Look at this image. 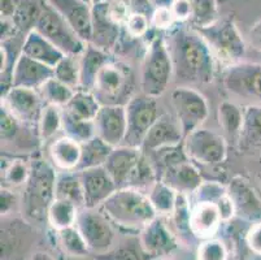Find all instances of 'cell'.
I'll list each match as a JSON object with an SVG mask.
<instances>
[{"instance_id":"21","label":"cell","mask_w":261,"mask_h":260,"mask_svg":"<svg viewBox=\"0 0 261 260\" xmlns=\"http://www.w3.org/2000/svg\"><path fill=\"white\" fill-rule=\"evenodd\" d=\"M142 155H143V151L139 147H132L126 145H121L112 150L104 168L113 178L117 185V189L127 187Z\"/></svg>"},{"instance_id":"57","label":"cell","mask_w":261,"mask_h":260,"mask_svg":"<svg viewBox=\"0 0 261 260\" xmlns=\"http://www.w3.org/2000/svg\"><path fill=\"white\" fill-rule=\"evenodd\" d=\"M160 260H186V259H181V257H175V256H169V257H164V259H160Z\"/></svg>"},{"instance_id":"54","label":"cell","mask_w":261,"mask_h":260,"mask_svg":"<svg viewBox=\"0 0 261 260\" xmlns=\"http://www.w3.org/2000/svg\"><path fill=\"white\" fill-rule=\"evenodd\" d=\"M175 0H148V3L155 9L160 8H172Z\"/></svg>"},{"instance_id":"2","label":"cell","mask_w":261,"mask_h":260,"mask_svg":"<svg viewBox=\"0 0 261 260\" xmlns=\"http://www.w3.org/2000/svg\"><path fill=\"white\" fill-rule=\"evenodd\" d=\"M58 169L51 161L40 156L30 160V176L21 194V211L30 224L47 221V214L52 202L56 199Z\"/></svg>"},{"instance_id":"32","label":"cell","mask_w":261,"mask_h":260,"mask_svg":"<svg viewBox=\"0 0 261 260\" xmlns=\"http://www.w3.org/2000/svg\"><path fill=\"white\" fill-rule=\"evenodd\" d=\"M100 108V102L96 99V97L91 91L78 89L75 90L69 103L66 104V107H64L63 109L75 119L94 121Z\"/></svg>"},{"instance_id":"55","label":"cell","mask_w":261,"mask_h":260,"mask_svg":"<svg viewBox=\"0 0 261 260\" xmlns=\"http://www.w3.org/2000/svg\"><path fill=\"white\" fill-rule=\"evenodd\" d=\"M29 260H55V259L48 254V252L39 250V251L33 252V254L30 255Z\"/></svg>"},{"instance_id":"59","label":"cell","mask_w":261,"mask_h":260,"mask_svg":"<svg viewBox=\"0 0 261 260\" xmlns=\"http://www.w3.org/2000/svg\"><path fill=\"white\" fill-rule=\"evenodd\" d=\"M100 2H103V0H91L92 4H96V3H100Z\"/></svg>"},{"instance_id":"37","label":"cell","mask_w":261,"mask_h":260,"mask_svg":"<svg viewBox=\"0 0 261 260\" xmlns=\"http://www.w3.org/2000/svg\"><path fill=\"white\" fill-rule=\"evenodd\" d=\"M80 208L69 200L56 199L52 202L47 214V223L54 230L60 232L66 228L74 226L77 223Z\"/></svg>"},{"instance_id":"41","label":"cell","mask_w":261,"mask_h":260,"mask_svg":"<svg viewBox=\"0 0 261 260\" xmlns=\"http://www.w3.org/2000/svg\"><path fill=\"white\" fill-rule=\"evenodd\" d=\"M74 89L66 86L65 83L60 82V81L56 80L55 77L47 81L39 89V94L43 98L44 103L60 107V108L66 107V104L69 103L70 99L74 95Z\"/></svg>"},{"instance_id":"29","label":"cell","mask_w":261,"mask_h":260,"mask_svg":"<svg viewBox=\"0 0 261 260\" xmlns=\"http://www.w3.org/2000/svg\"><path fill=\"white\" fill-rule=\"evenodd\" d=\"M30 160L25 155L2 154V187L22 189L29 180Z\"/></svg>"},{"instance_id":"9","label":"cell","mask_w":261,"mask_h":260,"mask_svg":"<svg viewBox=\"0 0 261 260\" xmlns=\"http://www.w3.org/2000/svg\"><path fill=\"white\" fill-rule=\"evenodd\" d=\"M225 90L250 104H261V64L238 61L226 65L221 75Z\"/></svg>"},{"instance_id":"30","label":"cell","mask_w":261,"mask_h":260,"mask_svg":"<svg viewBox=\"0 0 261 260\" xmlns=\"http://www.w3.org/2000/svg\"><path fill=\"white\" fill-rule=\"evenodd\" d=\"M238 143L244 151L261 150V104H248L244 107Z\"/></svg>"},{"instance_id":"47","label":"cell","mask_w":261,"mask_h":260,"mask_svg":"<svg viewBox=\"0 0 261 260\" xmlns=\"http://www.w3.org/2000/svg\"><path fill=\"white\" fill-rule=\"evenodd\" d=\"M149 22L147 14L142 12H135L130 14V17L123 25V33L130 37L132 39H138V38L146 37L149 32Z\"/></svg>"},{"instance_id":"61","label":"cell","mask_w":261,"mask_h":260,"mask_svg":"<svg viewBox=\"0 0 261 260\" xmlns=\"http://www.w3.org/2000/svg\"><path fill=\"white\" fill-rule=\"evenodd\" d=\"M260 193H261V192H260Z\"/></svg>"},{"instance_id":"19","label":"cell","mask_w":261,"mask_h":260,"mask_svg":"<svg viewBox=\"0 0 261 260\" xmlns=\"http://www.w3.org/2000/svg\"><path fill=\"white\" fill-rule=\"evenodd\" d=\"M185 134L177 117L169 113H163L149 129L143 139L141 150L144 154H152L161 149L178 146L184 143Z\"/></svg>"},{"instance_id":"22","label":"cell","mask_w":261,"mask_h":260,"mask_svg":"<svg viewBox=\"0 0 261 260\" xmlns=\"http://www.w3.org/2000/svg\"><path fill=\"white\" fill-rule=\"evenodd\" d=\"M74 28L86 43L91 42L92 4L85 0H47Z\"/></svg>"},{"instance_id":"27","label":"cell","mask_w":261,"mask_h":260,"mask_svg":"<svg viewBox=\"0 0 261 260\" xmlns=\"http://www.w3.org/2000/svg\"><path fill=\"white\" fill-rule=\"evenodd\" d=\"M22 54L33 60L46 64L51 68H55L59 61L65 56L54 43L49 42L37 30H33L26 35L25 40H23Z\"/></svg>"},{"instance_id":"39","label":"cell","mask_w":261,"mask_h":260,"mask_svg":"<svg viewBox=\"0 0 261 260\" xmlns=\"http://www.w3.org/2000/svg\"><path fill=\"white\" fill-rule=\"evenodd\" d=\"M60 132H63V108L46 104L38 125L40 142L51 143L58 138Z\"/></svg>"},{"instance_id":"13","label":"cell","mask_w":261,"mask_h":260,"mask_svg":"<svg viewBox=\"0 0 261 260\" xmlns=\"http://www.w3.org/2000/svg\"><path fill=\"white\" fill-rule=\"evenodd\" d=\"M0 128H2V151L3 154L16 155L15 152H33L40 145L38 129L30 128L0 106Z\"/></svg>"},{"instance_id":"40","label":"cell","mask_w":261,"mask_h":260,"mask_svg":"<svg viewBox=\"0 0 261 260\" xmlns=\"http://www.w3.org/2000/svg\"><path fill=\"white\" fill-rule=\"evenodd\" d=\"M63 133L82 145L96 137V128L94 121L75 119L63 109Z\"/></svg>"},{"instance_id":"53","label":"cell","mask_w":261,"mask_h":260,"mask_svg":"<svg viewBox=\"0 0 261 260\" xmlns=\"http://www.w3.org/2000/svg\"><path fill=\"white\" fill-rule=\"evenodd\" d=\"M16 6H17V0H0V13H2V18L12 20L13 14H15Z\"/></svg>"},{"instance_id":"14","label":"cell","mask_w":261,"mask_h":260,"mask_svg":"<svg viewBox=\"0 0 261 260\" xmlns=\"http://www.w3.org/2000/svg\"><path fill=\"white\" fill-rule=\"evenodd\" d=\"M0 106L8 109L22 124L38 129L46 103L38 90L11 87L2 95Z\"/></svg>"},{"instance_id":"60","label":"cell","mask_w":261,"mask_h":260,"mask_svg":"<svg viewBox=\"0 0 261 260\" xmlns=\"http://www.w3.org/2000/svg\"><path fill=\"white\" fill-rule=\"evenodd\" d=\"M85 2H87V3H90V4H92V3H91V0H85Z\"/></svg>"},{"instance_id":"12","label":"cell","mask_w":261,"mask_h":260,"mask_svg":"<svg viewBox=\"0 0 261 260\" xmlns=\"http://www.w3.org/2000/svg\"><path fill=\"white\" fill-rule=\"evenodd\" d=\"M127 132L123 145L141 149L143 139L161 114L158 99L143 92H137L126 104Z\"/></svg>"},{"instance_id":"46","label":"cell","mask_w":261,"mask_h":260,"mask_svg":"<svg viewBox=\"0 0 261 260\" xmlns=\"http://www.w3.org/2000/svg\"><path fill=\"white\" fill-rule=\"evenodd\" d=\"M139 241V240H138ZM100 260H152L142 249L141 243L138 242L137 246L134 245H122V246L115 249L107 254L99 255Z\"/></svg>"},{"instance_id":"33","label":"cell","mask_w":261,"mask_h":260,"mask_svg":"<svg viewBox=\"0 0 261 260\" xmlns=\"http://www.w3.org/2000/svg\"><path fill=\"white\" fill-rule=\"evenodd\" d=\"M244 108L231 100H224L220 103L217 109L218 124L224 130L225 135L231 138L232 140H239L242 124H243Z\"/></svg>"},{"instance_id":"1","label":"cell","mask_w":261,"mask_h":260,"mask_svg":"<svg viewBox=\"0 0 261 260\" xmlns=\"http://www.w3.org/2000/svg\"><path fill=\"white\" fill-rule=\"evenodd\" d=\"M174 69V81L179 86H199L213 82L217 57L203 35L186 22H177L165 33Z\"/></svg>"},{"instance_id":"38","label":"cell","mask_w":261,"mask_h":260,"mask_svg":"<svg viewBox=\"0 0 261 260\" xmlns=\"http://www.w3.org/2000/svg\"><path fill=\"white\" fill-rule=\"evenodd\" d=\"M189 3L190 18L187 23L194 29L208 28L218 21L217 0H189Z\"/></svg>"},{"instance_id":"11","label":"cell","mask_w":261,"mask_h":260,"mask_svg":"<svg viewBox=\"0 0 261 260\" xmlns=\"http://www.w3.org/2000/svg\"><path fill=\"white\" fill-rule=\"evenodd\" d=\"M170 102L185 137L201 128L210 116L205 97L191 86H177L170 94Z\"/></svg>"},{"instance_id":"44","label":"cell","mask_w":261,"mask_h":260,"mask_svg":"<svg viewBox=\"0 0 261 260\" xmlns=\"http://www.w3.org/2000/svg\"><path fill=\"white\" fill-rule=\"evenodd\" d=\"M227 194V185L220 181H203L199 189L190 197L191 203H217Z\"/></svg>"},{"instance_id":"50","label":"cell","mask_w":261,"mask_h":260,"mask_svg":"<svg viewBox=\"0 0 261 260\" xmlns=\"http://www.w3.org/2000/svg\"><path fill=\"white\" fill-rule=\"evenodd\" d=\"M216 204H217L218 211H220L224 223H229L231 219L236 218V208H234V204H232V200L230 199L229 194L222 197Z\"/></svg>"},{"instance_id":"49","label":"cell","mask_w":261,"mask_h":260,"mask_svg":"<svg viewBox=\"0 0 261 260\" xmlns=\"http://www.w3.org/2000/svg\"><path fill=\"white\" fill-rule=\"evenodd\" d=\"M244 242L252 254L261 256V223L250 225L244 235Z\"/></svg>"},{"instance_id":"23","label":"cell","mask_w":261,"mask_h":260,"mask_svg":"<svg viewBox=\"0 0 261 260\" xmlns=\"http://www.w3.org/2000/svg\"><path fill=\"white\" fill-rule=\"evenodd\" d=\"M51 78H54V68L22 54L13 69L12 87H25L39 91L40 87Z\"/></svg>"},{"instance_id":"6","label":"cell","mask_w":261,"mask_h":260,"mask_svg":"<svg viewBox=\"0 0 261 260\" xmlns=\"http://www.w3.org/2000/svg\"><path fill=\"white\" fill-rule=\"evenodd\" d=\"M35 30L54 43L64 55L81 56L89 44L47 0H44Z\"/></svg>"},{"instance_id":"58","label":"cell","mask_w":261,"mask_h":260,"mask_svg":"<svg viewBox=\"0 0 261 260\" xmlns=\"http://www.w3.org/2000/svg\"><path fill=\"white\" fill-rule=\"evenodd\" d=\"M258 177H260L261 180V156L260 159H258Z\"/></svg>"},{"instance_id":"17","label":"cell","mask_w":261,"mask_h":260,"mask_svg":"<svg viewBox=\"0 0 261 260\" xmlns=\"http://www.w3.org/2000/svg\"><path fill=\"white\" fill-rule=\"evenodd\" d=\"M123 26L109 12L108 0L92 4V35L90 44L104 51L113 52L122 37Z\"/></svg>"},{"instance_id":"5","label":"cell","mask_w":261,"mask_h":260,"mask_svg":"<svg viewBox=\"0 0 261 260\" xmlns=\"http://www.w3.org/2000/svg\"><path fill=\"white\" fill-rule=\"evenodd\" d=\"M91 92L101 106H126L138 92L132 65L113 55L99 72Z\"/></svg>"},{"instance_id":"20","label":"cell","mask_w":261,"mask_h":260,"mask_svg":"<svg viewBox=\"0 0 261 260\" xmlns=\"http://www.w3.org/2000/svg\"><path fill=\"white\" fill-rule=\"evenodd\" d=\"M96 135L112 147L123 145L127 132L126 107L101 106L94 120Z\"/></svg>"},{"instance_id":"36","label":"cell","mask_w":261,"mask_h":260,"mask_svg":"<svg viewBox=\"0 0 261 260\" xmlns=\"http://www.w3.org/2000/svg\"><path fill=\"white\" fill-rule=\"evenodd\" d=\"M113 149L115 147L104 142L98 135L87 140L86 143H82V156H81L77 172L89 168H96V167H104Z\"/></svg>"},{"instance_id":"26","label":"cell","mask_w":261,"mask_h":260,"mask_svg":"<svg viewBox=\"0 0 261 260\" xmlns=\"http://www.w3.org/2000/svg\"><path fill=\"white\" fill-rule=\"evenodd\" d=\"M49 161L59 172H77L82 156V145L68 135H61L49 143Z\"/></svg>"},{"instance_id":"4","label":"cell","mask_w":261,"mask_h":260,"mask_svg":"<svg viewBox=\"0 0 261 260\" xmlns=\"http://www.w3.org/2000/svg\"><path fill=\"white\" fill-rule=\"evenodd\" d=\"M174 80L172 57L165 34L159 33L147 43L141 69L139 89L152 98H160Z\"/></svg>"},{"instance_id":"8","label":"cell","mask_w":261,"mask_h":260,"mask_svg":"<svg viewBox=\"0 0 261 260\" xmlns=\"http://www.w3.org/2000/svg\"><path fill=\"white\" fill-rule=\"evenodd\" d=\"M207 40L216 57L227 65L242 61L246 55V42L232 18L218 20L208 28L198 30Z\"/></svg>"},{"instance_id":"15","label":"cell","mask_w":261,"mask_h":260,"mask_svg":"<svg viewBox=\"0 0 261 260\" xmlns=\"http://www.w3.org/2000/svg\"><path fill=\"white\" fill-rule=\"evenodd\" d=\"M227 194L236 208V218L244 223H261V193L243 176H234L227 183Z\"/></svg>"},{"instance_id":"34","label":"cell","mask_w":261,"mask_h":260,"mask_svg":"<svg viewBox=\"0 0 261 260\" xmlns=\"http://www.w3.org/2000/svg\"><path fill=\"white\" fill-rule=\"evenodd\" d=\"M56 198L69 200L78 208L85 207V195L78 172H59L56 178Z\"/></svg>"},{"instance_id":"18","label":"cell","mask_w":261,"mask_h":260,"mask_svg":"<svg viewBox=\"0 0 261 260\" xmlns=\"http://www.w3.org/2000/svg\"><path fill=\"white\" fill-rule=\"evenodd\" d=\"M85 195L86 208H100L101 204L117 190V185L104 167L78 172Z\"/></svg>"},{"instance_id":"24","label":"cell","mask_w":261,"mask_h":260,"mask_svg":"<svg viewBox=\"0 0 261 260\" xmlns=\"http://www.w3.org/2000/svg\"><path fill=\"white\" fill-rule=\"evenodd\" d=\"M159 180L164 181L175 192L187 197H191L204 181L198 166L190 160L181 161L167 168L161 173Z\"/></svg>"},{"instance_id":"31","label":"cell","mask_w":261,"mask_h":260,"mask_svg":"<svg viewBox=\"0 0 261 260\" xmlns=\"http://www.w3.org/2000/svg\"><path fill=\"white\" fill-rule=\"evenodd\" d=\"M43 4L44 0H17L12 21L15 23L18 34L26 37L30 32L35 30Z\"/></svg>"},{"instance_id":"52","label":"cell","mask_w":261,"mask_h":260,"mask_svg":"<svg viewBox=\"0 0 261 260\" xmlns=\"http://www.w3.org/2000/svg\"><path fill=\"white\" fill-rule=\"evenodd\" d=\"M247 38H248V43L252 46V49L261 52V20L251 26Z\"/></svg>"},{"instance_id":"42","label":"cell","mask_w":261,"mask_h":260,"mask_svg":"<svg viewBox=\"0 0 261 260\" xmlns=\"http://www.w3.org/2000/svg\"><path fill=\"white\" fill-rule=\"evenodd\" d=\"M54 77L72 89L78 90L81 85L80 56L65 55L54 68Z\"/></svg>"},{"instance_id":"25","label":"cell","mask_w":261,"mask_h":260,"mask_svg":"<svg viewBox=\"0 0 261 260\" xmlns=\"http://www.w3.org/2000/svg\"><path fill=\"white\" fill-rule=\"evenodd\" d=\"M224 223L215 203H191L190 215V228L192 235L196 240H210L213 238Z\"/></svg>"},{"instance_id":"16","label":"cell","mask_w":261,"mask_h":260,"mask_svg":"<svg viewBox=\"0 0 261 260\" xmlns=\"http://www.w3.org/2000/svg\"><path fill=\"white\" fill-rule=\"evenodd\" d=\"M138 240L143 251L151 259L172 256L179 247L175 234L160 216L142 229Z\"/></svg>"},{"instance_id":"56","label":"cell","mask_w":261,"mask_h":260,"mask_svg":"<svg viewBox=\"0 0 261 260\" xmlns=\"http://www.w3.org/2000/svg\"><path fill=\"white\" fill-rule=\"evenodd\" d=\"M243 260H261V256H258V255H255L251 252L250 255H247L246 257H244Z\"/></svg>"},{"instance_id":"7","label":"cell","mask_w":261,"mask_h":260,"mask_svg":"<svg viewBox=\"0 0 261 260\" xmlns=\"http://www.w3.org/2000/svg\"><path fill=\"white\" fill-rule=\"evenodd\" d=\"M184 149L195 166L215 168L226 161L229 147L225 135L201 126L185 137Z\"/></svg>"},{"instance_id":"35","label":"cell","mask_w":261,"mask_h":260,"mask_svg":"<svg viewBox=\"0 0 261 260\" xmlns=\"http://www.w3.org/2000/svg\"><path fill=\"white\" fill-rule=\"evenodd\" d=\"M147 195H148L149 202L152 204L158 216H160V218H170L172 216L178 198V193L173 187L167 185L164 181L158 180L151 186V189L147 192Z\"/></svg>"},{"instance_id":"43","label":"cell","mask_w":261,"mask_h":260,"mask_svg":"<svg viewBox=\"0 0 261 260\" xmlns=\"http://www.w3.org/2000/svg\"><path fill=\"white\" fill-rule=\"evenodd\" d=\"M58 234L59 242L68 255L74 257H82L90 254V249L87 246L86 241L82 237L75 225L60 230V232H58Z\"/></svg>"},{"instance_id":"45","label":"cell","mask_w":261,"mask_h":260,"mask_svg":"<svg viewBox=\"0 0 261 260\" xmlns=\"http://www.w3.org/2000/svg\"><path fill=\"white\" fill-rule=\"evenodd\" d=\"M229 250L221 240L213 237L201 241L196 249V260H227Z\"/></svg>"},{"instance_id":"51","label":"cell","mask_w":261,"mask_h":260,"mask_svg":"<svg viewBox=\"0 0 261 260\" xmlns=\"http://www.w3.org/2000/svg\"><path fill=\"white\" fill-rule=\"evenodd\" d=\"M173 16L177 22H187L190 18V3L189 0H175L172 6Z\"/></svg>"},{"instance_id":"3","label":"cell","mask_w":261,"mask_h":260,"mask_svg":"<svg viewBox=\"0 0 261 260\" xmlns=\"http://www.w3.org/2000/svg\"><path fill=\"white\" fill-rule=\"evenodd\" d=\"M101 211L113 225L141 232L158 218L146 192L134 187H121L101 204Z\"/></svg>"},{"instance_id":"48","label":"cell","mask_w":261,"mask_h":260,"mask_svg":"<svg viewBox=\"0 0 261 260\" xmlns=\"http://www.w3.org/2000/svg\"><path fill=\"white\" fill-rule=\"evenodd\" d=\"M21 207V195L16 190L2 187L0 189V214L2 218H7Z\"/></svg>"},{"instance_id":"28","label":"cell","mask_w":261,"mask_h":260,"mask_svg":"<svg viewBox=\"0 0 261 260\" xmlns=\"http://www.w3.org/2000/svg\"><path fill=\"white\" fill-rule=\"evenodd\" d=\"M113 56L112 52L104 51V50L95 47L94 44H87L84 54L80 56L81 64V85L80 89L92 91L94 83L99 72Z\"/></svg>"},{"instance_id":"10","label":"cell","mask_w":261,"mask_h":260,"mask_svg":"<svg viewBox=\"0 0 261 260\" xmlns=\"http://www.w3.org/2000/svg\"><path fill=\"white\" fill-rule=\"evenodd\" d=\"M75 226L92 254H107L115 247V226L100 208H80Z\"/></svg>"}]
</instances>
